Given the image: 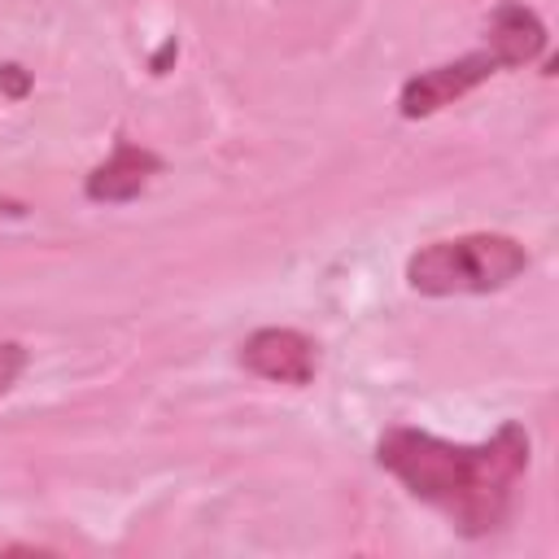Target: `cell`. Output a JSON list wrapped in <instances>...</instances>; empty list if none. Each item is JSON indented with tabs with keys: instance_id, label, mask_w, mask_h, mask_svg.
Wrapping results in <instances>:
<instances>
[{
	"instance_id": "6da1fadb",
	"label": "cell",
	"mask_w": 559,
	"mask_h": 559,
	"mask_svg": "<svg viewBox=\"0 0 559 559\" xmlns=\"http://www.w3.org/2000/svg\"><path fill=\"white\" fill-rule=\"evenodd\" d=\"M528 459L533 441L515 419L498 424V432L476 445L406 424L384 428L376 441V463L397 476L411 498L441 511L459 537H489L511 520Z\"/></svg>"
},
{
	"instance_id": "7a4b0ae2",
	"label": "cell",
	"mask_w": 559,
	"mask_h": 559,
	"mask_svg": "<svg viewBox=\"0 0 559 559\" xmlns=\"http://www.w3.org/2000/svg\"><path fill=\"white\" fill-rule=\"evenodd\" d=\"M528 271V249L507 231H467L432 240L406 258V284L424 297L498 293Z\"/></svg>"
},
{
	"instance_id": "3957f363",
	"label": "cell",
	"mask_w": 559,
	"mask_h": 559,
	"mask_svg": "<svg viewBox=\"0 0 559 559\" xmlns=\"http://www.w3.org/2000/svg\"><path fill=\"white\" fill-rule=\"evenodd\" d=\"M498 57L489 48H476V52H463L459 61H441L432 70H419L402 83L397 92V114L402 118H432L437 109L454 105L459 96H467L472 87H480L489 74H498Z\"/></svg>"
},
{
	"instance_id": "277c9868",
	"label": "cell",
	"mask_w": 559,
	"mask_h": 559,
	"mask_svg": "<svg viewBox=\"0 0 559 559\" xmlns=\"http://www.w3.org/2000/svg\"><path fill=\"white\" fill-rule=\"evenodd\" d=\"M240 367L275 384H310L319 371V345L297 328H258L240 341Z\"/></svg>"
},
{
	"instance_id": "5b68a950",
	"label": "cell",
	"mask_w": 559,
	"mask_h": 559,
	"mask_svg": "<svg viewBox=\"0 0 559 559\" xmlns=\"http://www.w3.org/2000/svg\"><path fill=\"white\" fill-rule=\"evenodd\" d=\"M153 175H162V157L144 144L118 140L114 153L83 179V197L96 205H122V201H135L153 183Z\"/></svg>"
},
{
	"instance_id": "8992f818",
	"label": "cell",
	"mask_w": 559,
	"mask_h": 559,
	"mask_svg": "<svg viewBox=\"0 0 559 559\" xmlns=\"http://www.w3.org/2000/svg\"><path fill=\"white\" fill-rule=\"evenodd\" d=\"M485 48L498 57L502 70H515V66H528L546 52V26L542 17L520 4V0H502L493 13H489V26H485Z\"/></svg>"
},
{
	"instance_id": "52a82bcc",
	"label": "cell",
	"mask_w": 559,
	"mask_h": 559,
	"mask_svg": "<svg viewBox=\"0 0 559 559\" xmlns=\"http://www.w3.org/2000/svg\"><path fill=\"white\" fill-rule=\"evenodd\" d=\"M22 371H26V349L17 341H0V397L17 384Z\"/></svg>"
},
{
	"instance_id": "ba28073f",
	"label": "cell",
	"mask_w": 559,
	"mask_h": 559,
	"mask_svg": "<svg viewBox=\"0 0 559 559\" xmlns=\"http://www.w3.org/2000/svg\"><path fill=\"white\" fill-rule=\"evenodd\" d=\"M0 92H4L9 100H22V96L31 92V74H26L22 66H13V61L0 66Z\"/></svg>"
}]
</instances>
